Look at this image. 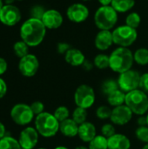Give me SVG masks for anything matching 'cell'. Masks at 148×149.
<instances>
[{
    "label": "cell",
    "mask_w": 148,
    "mask_h": 149,
    "mask_svg": "<svg viewBox=\"0 0 148 149\" xmlns=\"http://www.w3.org/2000/svg\"><path fill=\"white\" fill-rule=\"evenodd\" d=\"M30 107H31L34 115H38V114L44 113V106L41 101H34Z\"/></svg>",
    "instance_id": "37"
},
{
    "label": "cell",
    "mask_w": 148,
    "mask_h": 149,
    "mask_svg": "<svg viewBox=\"0 0 148 149\" xmlns=\"http://www.w3.org/2000/svg\"><path fill=\"white\" fill-rule=\"evenodd\" d=\"M38 133L36 128L28 127L21 131L19 135V144L22 149H33L38 141Z\"/></svg>",
    "instance_id": "14"
},
{
    "label": "cell",
    "mask_w": 148,
    "mask_h": 149,
    "mask_svg": "<svg viewBox=\"0 0 148 149\" xmlns=\"http://www.w3.org/2000/svg\"><path fill=\"white\" fill-rule=\"evenodd\" d=\"M135 0H113L111 6L119 13H124L129 11L133 8Z\"/></svg>",
    "instance_id": "22"
},
{
    "label": "cell",
    "mask_w": 148,
    "mask_h": 149,
    "mask_svg": "<svg viewBox=\"0 0 148 149\" xmlns=\"http://www.w3.org/2000/svg\"><path fill=\"white\" fill-rule=\"evenodd\" d=\"M53 115L55 116V118L59 121V122H62L67 119H69V116H70V111L69 109L65 107V106H60L58 107L55 111H54V113Z\"/></svg>",
    "instance_id": "31"
},
{
    "label": "cell",
    "mask_w": 148,
    "mask_h": 149,
    "mask_svg": "<svg viewBox=\"0 0 148 149\" xmlns=\"http://www.w3.org/2000/svg\"><path fill=\"white\" fill-rule=\"evenodd\" d=\"M142 149H148V143L147 144H145V146L143 147V148Z\"/></svg>",
    "instance_id": "49"
},
{
    "label": "cell",
    "mask_w": 148,
    "mask_h": 149,
    "mask_svg": "<svg viewBox=\"0 0 148 149\" xmlns=\"http://www.w3.org/2000/svg\"><path fill=\"white\" fill-rule=\"evenodd\" d=\"M5 133H6L5 127L2 122H0V140L3 139L5 136Z\"/></svg>",
    "instance_id": "43"
},
{
    "label": "cell",
    "mask_w": 148,
    "mask_h": 149,
    "mask_svg": "<svg viewBox=\"0 0 148 149\" xmlns=\"http://www.w3.org/2000/svg\"><path fill=\"white\" fill-rule=\"evenodd\" d=\"M81 67H82L85 71L89 72V71H91V70H92V69H93V67H94V64H93V62H91L90 60L85 59V60L84 61V63L82 64Z\"/></svg>",
    "instance_id": "40"
},
{
    "label": "cell",
    "mask_w": 148,
    "mask_h": 149,
    "mask_svg": "<svg viewBox=\"0 0 148 149\" xmlns=\"http://www.w3.org/2000/svg\"><path fill=\"white\" fill-rule=\"evenodd\" d=\"M147 127H148V113H147Z\"/></svg>",
    "instance_id": "50"
},
{
    "label": "cell",
    "mask_w": 148,
    "mask_h": 149,
    "mask_svg": "<svg viewBox=\"0 0 148 149\" xmlns=\"http://www.w3.org/2000/svg\"><path fill=\"white\" fill-rule=\"evenodd\" d=\"M95 46L98 50L100 51H106L109 49L112 45L113 44V32L111 31H105L101 30L99 31L95 37L94 41Z\"/></svg>",
    "instance_id": "16"
},
{
    "label": "cell",
    "mask_w": 148,
    "mask_h": 149,
    "mask_svg": "<svg viewBox=\"0 0 148 149\" xmlns=\"http://www.w3.org/2000/svg\"><path fill=\"white\" fill-rule=\"evenodd\" d=\"M99 2V3L102 6H106V5H111L113 0H98Z\"/></svg>",
    "instance_id": "44"
},
{
    "label": "cell",
    "mask_w": 148,
    "mask_h": 149,
    "mask_svg": "<svg viewBox=\"0 0 148 149\" xmlns=\"http://www.w3.org/2000/svg\"><path fill=\"white\" fill-rule=\"evenodd\" d=\"M139 89H140L141 91H143L145 93H147L148 95V72H145L141 74Z\"/></svg>",
    "instance_id": "36"
},
{
    "label": "cell",
    "mask_w": 148,
    "mask_h": 149,
    "mask_svg": "<svg viewBox=\"0 0 148 149\" xmlns=\"http://www.w3.org/2000/svg\"><path fill=\"white\" fill-rule=\"evenodd\" d=\"M126 94V93H124L120 89H118L115 92L107 95V102L111 107H113L125 105Z\"/></svg>",
    "instance_id": "21"
},
{
    "label": "cell",
    "mask_w": 148,
    "mask_h": 149,
    "mask_svg": "<svg viewBox=\"0 0 148 149\" xmlns=\"http://www.w3.org/2000/svg\"><path fill=\"white\" fill-rule=\"evenodd\" d=\"M39 68L38 58L33 54H28L20 58L18 69L21 74L24 77H33Z\"/></svg>",
    "instance_id": "10"
},
{
    "label": "cell",
    "mask_w": 148,
    "mask_h": 149,
    "mask_svg": "<svg viewBox=\"0 0 148 149\" xmlns=\"http://www.w3.org/2000/svg\"><path fill=\"white\" fill-rule=\"evenodd\" d=\"M137 124L139 127H145V126H147V116H140V118L138 119V121H137Z\"/></svg>",
    "instance_id": "42"
},
{
    "label": "cell",
    "mask_w": 148,
    "mask_h": 149,
    "mask_svg": "<svg viewBox=\"0 0 148 149\" xmlns=\"http://www.w3.org/2000/svg\"><path fill=\"white\" fill-rule=\"evenodd\" d=\"M6 93H7V85L5 81L0 78V99L4 97Z\"/></svg>",
    "instance_id": "39"
},
{
    "label": "cell",
    "mask_w": 148,
    "mask_h": 149,
    "mask_svg": "<svg viewBox=\"0 0 148 149\" xmlns=\"http://www.w3.org/2000/svg\"><path fill=\"white\" fill-rule=\"evenodd\" d=\"M71 48V45L65 42H60L57 45V51L59 54H65Z\"/></svg>",
    "instance_id": "38"
},
{
    "label": "cell",
    "mask_w": 148,
    "mask_h": 149,
    "mask_svg": "<svg viewBox=\"0 0 148 149\" xmlns=\"http://www.w3.org/2000/svg\"><path fill=\"white\" fill-rule=\"evenodd\" d=\"M13 49H14V52H15L16 56L20 58H22L24 56L29 54L28 53V52H29V45L26 43H24L23 40L16 42L14 44Z\"/></svg>",
    "instance_id": "29"
},
{
    "label": "cell",
    "mask_w": 148,
    "mask_h": 149,
    "mask_svg": "<svg viewBox=\"0 0 148 149\" xmlns=\"http://www.w3.org/2000/svg\"><path fill=\"white\" fill-rule=\"evenodd\" d=\"M42 22L46 27V29L54 30L59 28L63 24V16L61 13L56 10H48L44 12Z\"/></svg>",
    "instance_id": "15"
},
{
    "label": "cell",
    "mask_w": 148,
    "mask_h": 149,
    "mask_svg": "<svg viewBox=\"0 0 148 149\" xmlns=\"http://www.w3.org/2000/svg\"><path fill=\"white\" fill-rule=\"evenodd\" d=\"M89 149H108L107 138L100 135H96V137L89 142Z\"/></svg>",
    "instance_id": "23"
},
{
    "label": "cell",
    "mask_w": 148,
    "mask_h": 149,
    "mask_svg": "<svg viewBox=\"0 0 148 149\" xmlns=\"http://www.w3.org/2000/svg\"><path fill=\"white\" fill-rule=\"evenodd\" d=\"M95 100L96 95L94 89L89 85H80L74 93V102L78 107L87 110L93 106Z\"/></svg>",
    "instance_id": "7"
},
{
    "label": "cell",
    "mask_w": 148,
    "mask_h": 149,
    "mask_svg": "<svg viewBox=\"0 0 148 149\" xmlns=\"http://www.w3.org/2000/svg\"><path fill=\"white\" fill-rule=\"evenodd\" d=\"M133 113L126 105H122L120 107H113V109H112L110 120L114 125L125 126L130 122L133 118Z\"/></svg>",
    "instance_id": "13"
},
{
    "label": "cell",
    "mask_w": 148,
    "mask_h": 149,
    "mask_svg": "<svg viewBox=\"0 0 148 149\" xmlns=\"http://www.w3.org/2000/svg\"><path fill=\"white\" fill-rule=\"evenodd\" d=\"M118 12L111 6H100L94 14V23L101 31H111L117 24Z\"/></svg>",
    "instance_id": "4"
},
{
    "label": "cell",
    "mask_w": 148,
    "mask_h": 149,
    "mask_svg": "<svg viewBox=\"0 0 148 149\" xmlns=\"http://www.w3.org/2000/svg\"><path fill=\"white\" fill-rule=\"evenodd\" d=\"M84 1H89V0H84Z\"/></svg>",
    "instance_id": "52"
},
{
    "label": "cell",
    "mask_w": 148,
    "mask_h": 149,
    "mask_svg": "<svg viewBox=\"0 0 148 149\" xmlns=\"http://www.w3.org/2000/svg\"><path fill=\"white\" fill-rule=\"evenodd\" d=\"M65 59L66 63L71 65L72 66H81L85 60V57L80 50L71 48L65 54Z\"/></svg>",
    "instance_id": "20"
},
{
    "label": "cell",
    "mask_w": 148,
    "mask_h": 149,
    "mask_svg": "<svg viewBox=\"0 0 148 149\" xmlns=\"http://www.w3.org/2000/svg\"><path fill=\"white\" fill-rule=\"evenodd\" d=\"M3 0H0V10H1V9L3 7Z\"/></svg>",
    "instance_id": "48"
},
{
    "label": "cell",
    "mask_w": 148,
    "mask_h": 149,
    "mask_svg": "<svg viewBox=\"0 0 148 149\" xmlns=\"http://www.w3.org/2000/svg\"><path fill=\"white\" fill-rule=\"evenodd\" d=\"M130 149H131V148H130Z\"/></svg>",
    "instance_id": "54"
},
{
    "label": "cell",
    "mask_w": 148,
    "mask_h": 149,
    "mask_svg": "<svg viewBox=\"0 0 148 149\" xmlns=\"http://www.w3.org/2000/svg\"><path fill=\"white\" fill-rule=\"evenodd\" d=\"M15 0H4V2L6 3V4H12V3L14 2Z\"/></svg>",
    "instance_id": "46"
},
{
    "label": "cell",
    "mask_w": 148,
    "mask_h": 149,
    "mask_svg": "<svg viewBox=\"0 0 148 149\" xmlns=\"http://www.w3.org/2000/svg\"><path fill=\"white\" fill-rule=\"evenodd\" d=\"M140 76L141 75L140 72L133 69H130L125 72L120 73L118 78L120 89L126 93L139 89Z\"/></svg>",
    "instance_id": "8"
},
{
    "label": "cell",
    "mask_w": 148,
    "mask_h": 149,
    "mask_svg": "<svg viewBox=\"0 0 148 149\" xmlns=\"http://www.w3.org/2000/svg\"><path fill=\"white\" fill-rule=\"evenodd\" d=\"M113 43L120 47H129L138 38L136 29H133L126 24L120 25L115 28L113 31Z\"/></svg>",
    "instance_id": "6"
},
{
    "label": "cell",
    "mask_w": 148,
    "mask_h": 149,
    "mask_svg": "<svg viewBox=\"0 0 148 149\" xmlns=\"http://www.w3.org/2000/svg\"><path fill=\"white\" fill-rule=\"evenodd\" d=\"M141 22V17L139 13L137 12H131L126 17V24L133 28L137 29Z\"/></svg>",
    "instance_id": "30"
},
{
    "label": "cell",
    "mask_w": 148,
    "mask_h": 149,
    "mask_svg": "<svg viewBox=\"0 0 148 149\" xmlns=\"http://www.w3.org/2000/svg\"><path fill=\"white\" fill-rule=\"evenodd\" d=\"M109 58L110 68L120 74L132 69L134 61L133 53L127 47H119L115 49Z\"/></svg>",
    "instance_id": "2"
},
{
    "label": "cell",
    "mask_w": 148,
    "mask_h": 149,
    "mask_svg": "<svg viewBox=\"0 0 148 149\" xmlns=\"http://www.w3.org/2000/svg\"><path fill=\"white\" fill-rule=\"evenodd\" d=\"M112 109L107 106H100L96 110V116L100 120H107L111 118Z\"/></svg>",
    "instance_id": "32"
},
{
    "label": "cell",
    "mask_w": 148,
    "mask_h": 149,
    "mask_svg": "<svg viewBox=\"0 0 148 149\" xmlns=\"http://www.w3.org/2000/svg\"><path fill=\"white\" fill-rule=\"evenodd\" d=\"M38 149H47V148H39Z\"/></svg>",
    "instance_id": "51"
},
{
    "label": "cell",
    "mask_w": 148,
    "mask_h": 149,
    "mask_svg": "<svg viewBox=\"0 0 148 149\" xmlns=\"http://www.w3.org/2000/svg\"><path fill=\"white\" fill-rule=\"evenodd\" d=\"M59 132L65 137L73 138L78 135L79 125L72 118H69L59 123Z\"/></svg>",
    "instance_id": "19"
},
{
    "label": "cell",
    "mask_w": 148,
    "mask_h": 149,
    "mask_svg": "<svg viewBox=\"0 0 148 149\" xmlns=\"http://www.w3.org/2000/svg\"><path fill=\"white\" fill-rule=\"evenodd\" d=\"M20 1H21V0H20Z\"/></svg>",
    "instance_id": "53"
},
{
    "label": "cell",
    "mask_w": 148,
    "mask_h": 149,
    "mask_svg": "<svg viewBox=\"0 0 148 149\" xmlns=\"http://www.w3.org/2000/svg\"><path fill=\"white\" fill-rule=\"evenodd\" d=\"M54 149H69V148H67L66 147H64V146H58V147L55 148Z\"/></svg>",
    "instance_id": "47"
},
{
    "label": "cell",
    "mask_w": 148,
    "mask_h": 149,
    "mask_svg": "<svg viewBox=\"0 0 148 149\" xmlns=\"http://www.w3.org/2000/svg\"><path fill=\"white\" fill-rule=\"evenodd\" d=\"M116 134V129L115 127L113 124L110 123H106L105 125L102 126L101 127V134L103 136H105L106 138H110L113 135H114Z\"/></svg>",
    "instance_id": "34"
},
{
    "label": "cell",
    "mask_w": 148,
    "mask_h": 149,
    "mask_svg": "<svg viewBox=\"0 0 148 149\" xmlns=\"http://www.w3.org/2000/svg\"><path fill=\"white\" fill-rule=\"evenodd\" d=\"M66 16L71 22L79 24L85 22L89 17L88 8L80 3L71 4L66 10Z\"/></svg>",
    "instance_id": "12"
},
{
    "label": "cell",
    "mask_w": 148,
    "mask_h": 149,
    "mask_svg": "<svg viewBox=\"0 0 148 149\" xmlns=\"http://www.w3.org/2000/svg\"><path fill=\"white\" fill-rule=\"evenodd\" d=\"M46 10H44V8L41 5H35L31 8V16L33 18H37V19H42L44 12Z\"/></svg>",
    "instance_id": "35"
},
{
    "label": "cell",
    "mask_w": 148,
    "mask_h": 149,
    "mask_svg": "<svg viewBox=\"0 0 148 149\" xmlns=\"http://www.w3.org/2000/svg\"><path fill=\"white\" fill-rule=\"evenodd\" d=\"M125 105L139 116L146 114L148 111V95L140 89H136L126 94Z\"/></svg>",
    "instance_id": "5"
},
{
    "label": "cell",
    "mask_w": 148,
    "mask_h": 149,
    "mask_svg": "<svg viewBox=\"0 0 148 149\" xmlns=\"http://www.w3.org/2000/svg\"><path fill=\"white\" fill-rule=\"evenodd\" d=\"M10 117L17 125L25 126L32 121L34 113L30 106L26 104H17L10 111Z\"/></svg>",
    "instance_id": "9"
},
{
    "label": "cell",
    "mask_w": 148,
    "mask_h": 149,
    "mask_svg": "<svg viewBox=\"0 0 148 149\" xmlns=\"http://www.w3.org/2000/svg\"><path fill=\"white\" fill-rule=\"evenodd\" d=\"M7 67H8V65H7L6 60L3 58H0V75L3 74L6 72Z\"/></svg>",
    "instance_id": "41"
},
{
    "label": "cell",
    "mask_w": 148,
    "mask_h": 149,
    "mask_svg": "<svg viewBox=\"0 0 148 149\" xmlns=\"http://www.w3.org/2000/svg\"><path fill=\"white\" fill-rule=\"evenodd\" d=\"M135 135L136 138L145 143L147 144L148 143V127L145 126V127H138V128L135 131Z\"/></svg>",
    "instance_id": "33"
},
{
    "label": "cell",
    "mask_w": 148,
    "mask_h": 149,
    "mask_svg": "<svg viewBox=\"0 0 148 149\" xmlns=\"http://www.w3.org/2000/svg\"><path fill=\"white\" fill-rule=\"evenodd\" d=\"M96 135H97V130L92 123L89 121H85V123L79 126L78 136L82 141L89 143L96 137Z\"/></svg>",
    "instance_id": "17"
},
{
    "label": "cell",
    "mask_w": 148,
    "mask_h": 149,
    "mask_svg": "<svg viewBox=\"0 0 148 149\" xmlns=\"http://www.w3.org/2000/svg\"><path fill=\"white\" fill-rule=\"evenodd\" d=\"M72 119L79 126L86 121L87 119V110L81 108V107H76L72 114Z\"/></svg>",
    "instance_id": "28"
},
{
    "label": "cell",
    "mask_w": 148,
    "mask_h": 149,
    "mask_svg": "<svg viewBox=\"0 0 148 149\" xmlns=\"http://www.w3.org/2000/svg\"><path fill=\"white\" fill-rule=\"evenodd\" d=\"M108 149H130L131 141L125 134H115L107 139Z\"/></svg>",
    "instance_id": "18"
},
{
    "label": "cell",
    "mask_w": 148,
    "mask_h": 149,
    "mask_svg": "<svg viewBox=\"0 0 148 149\" xmlns=\"http://www.w3.org/2000/svg\"><path fill=\"white\" fill-rule=\"evenodd\" d=\"M0 149H22L19 141L10 136H4L0 140Z\"/></svg>",
    "instance_id": "25"
},
{
    "label": "cell",
    "mask_w": 148,
    "mask_h": 149,
    "mask_svg": "<svg viewBox=\"0 0 148 149\" xmlns=\"http://www.w3.org/2000/svg\"><path fill=\"white\" fill-rule=\"evenodd\" d=\"M46 33V27L42 20L31 17L27 19L20 28V37L29 46H38L40 45Z\"/></svg>",
    "instance_id": "1"
},
{
    "label": "cell",
    "mask_w": 148,
    "mask_h": 149,
    "mask_svg": "<svg viewBox=\"0 0 148 149\" xmlns=\"http://www.w3.org/2000/svg\"><path fill=\"white\" fill-rule=\"evenodd\" d=\"M93 64L95 67L100 70L106 69L110 67V58L106 54H103V53L98 54L93 59Z\"/></svg>",
    "instance_id": "27"
},
{
    "label": "cell",
    "mask_w": 148,
    "mask_h": 149,
    "mask_svg": "<svg viewBox=\"0 0 148 149\" xmlns=\"http://www.w3.org/2000/svg\"><path fill=\"white\" fill-rule=\"evenodd\" d=\"M21 20L19 9L13 4H4L0 10V21L5 25H16Z\"/></svg>",
    "instance_id": "11"
},
{
    "label": "cell",
    "mask_w": 148,
    "mask_h": 149,
    "mask_svg": "<svg viewBox=\"0 0 148 149\" xmlns=\"http://www.w3.org/2000/svg\"><path fill=\"white\" fill-rule=\"evenodd\" d=\"M74 149H89L88 148H86V147H85V146H78V147H76Z\"/></svg>",
    "instance_id": "45"
},
{
    "label": "cell",
    "mask_w": 148,
    "mask_h": 149,
    "mask_svg": "<svg viewBox=\"0 0 148 149\" xmlns=\"http://www.w3.org/2000/svg\"><path fill=\"white\" fill-rule=\"evenodd\" d=\"M133 58L134 62H136L140 65H148V49L140 48L136 50L133 53Z\"/></svg>",
    "instance_id": "26"
},
{
    "label": "cell",
    "mask_w": 148,
    "mask_h": 149,
    "mask_svg": "<svg viewBox=\"0 0 148 149\" xmlns=\"http://www.w3.org/2000/svg\"><path fill=\"white\" fill-rule=\"evenodd\" d=\"M59 123L53 114L47 112L37 115L35 119V127L38 133L44 138L55 136L59 131Z\"/></svg>",
    "instance_id": "3"
},
{
    "label": "cell",
    "mask_w": 148,
    "mask_h": 149,
    "mask_svg": "<svg viewBox=\"0 0 148 149\" xmlns=\"http://www.w3.org/2000/svg\"><path fill=\"white\" fill-rule=\"evenodd\" d=\"M118 89H120L118 80H115L113 79H108L105 80L101 85L102 93L106 96L109 95L110 93L115 92Z\"/></svg>",
    "instance_id": "24"
}]
</instances>
